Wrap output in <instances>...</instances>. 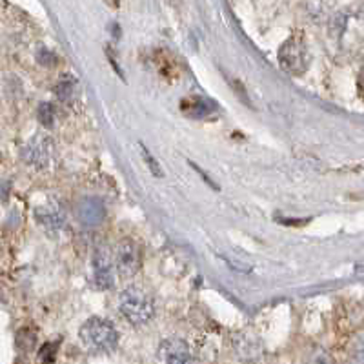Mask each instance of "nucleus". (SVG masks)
<instances>
[{
  "label": "nucleus",
  "mask_w": 364,
  "mask_h": 364,
  "mask_svg": "<svg viewBox=\"0 0 364 364\" xmlns=\"http://www.w3.org/2000/svg\"><path fill=\"white\" fill-rule=\"evenodd\" d=\"M55 117H57V112H55V106L50 102H44L38 108V120H41V124L46 126V128H51L55 122Z\"/></svg>",
  "instance_id": "obj_12"
},
{
  "label": "nucleus",
  "mask_w": 364,
  "mask_h": 364,
  "mask_svg": "<svg viewBox=\"0 0 364 364\" xmlns=\"http://www.w3.org/2000/svg\"><path fill=\"white\" fill-rule=\"evenodd\" d=\"M77 217L86 226H93V224L102 223L104 219V206L100 200L97 199H86L79 204L77 208Z\"/></svg>",
  "instance_id": "obj_9"
},
{
  "label": "nucleus",
  "mask_w": 364,
  "mask_h": 364,
  "mask_svg": "<svg viewBox=\"0 0 364 364\" xmlns=\"http://www.w3.org/2000/svg\"><path fill=\"white\" fill-rule=\"evenodd\" d=\"M35 217H37L38 224L44 228L46 232L50 233L60 232V228L64 226V220H66L63 206L58 203L41 204V206L37 208V211H35Z\"/></svg>",
  "instance_id": "obj_6"
},
{
  "label": "nucleus",
  "mask_w": 364,
  "mask_h": 364,
  "mask_svg": "<svg viewBox=\"0 0 364 364\" xmlns=\"http://www.w3.org/2000/svg\"><path fill=\"white\" fill-rule=\"evenodd\" d=\"M279 66L286 71V73L299 77L310 66V53H308L306 41L301 35H294L290 37L279 50Z\"/></svg>",
  "instance_id": "obj_3"
},
{
  "label": "nucleus",
  "mask_w": 364,
  "mask_h": 364,
  "mask_svg": "<svg viewBox=\"0 0 364 364\" xmlns=\"http://www.w3.org/2000/svg\"><path fill=\"white\" fill-rule=\"evenodd\" d=\"M37 58H38V63H41L42 66H55V64H57V60H58V58L55 57V55L51 53L50 50H46V48H42V50L38 51Z\"/></svg>",
  "instance_id": "obj_16"
},
{
  "label": "nucleus",
  "mask_w": 364,
  "mask_h": 364,
  "mask_svg": "<svg viewBox=\"0 0 364 364\" xmlns=\"http://www.w3.org/2000/svg\"><path fill=\"white\" fill-rule=\"evenodd\" d=\"M357 91H359V97L364 100V68L359 71V77H357Z\"/></svg>",
  "instance_id": "obj_17"
},
{
  "label": "nucleus",
  "mask_w": 364,
  "mask_h": 364,
  "mask_svg": "<svg viewBox=\"0 0 364 364\" xmlns=\"http://www.w3.org/2000/svg\"><path fill=\"white\" fill-rule=\"evenodd\" d=\"M35 341H37V337L28 328H24V330H21L17 333V346L22 348V350H31L35 346Z\"/></svg>",
  "instance_id": "obj_14"
},
{
  "label": "nucleus",
  "mask_w": 364,
  "mask_h": 364,
  "mask_svg": "<svg viewBox=\"0 0 364 364\" xmlns=\"http://www.w3.org/2000/svg\"><path fill=\"white\" fill-rule=\"evenodd\" d=\"M182 112L188 113L193 119H203L213 112V102L203 99V97H191V99L182 102Z\"/></svg>",
  "instance_id": "obj_10"
},
{
  "label": "nucleus",
  "mask_w": 364,
  "mask_h": 364,
  "mask_svg": "<svg viewBox=\"0 0 364 364\" xmlns=\"http://www.w3.org/2000/svg\"><path fill=\"white\" fill-rule=\"evenodd\" d=\"M113 259H115L117 273L122 279H132L141 269V248L132 239L120 240L119 245L113 248Z\"/></svg>",
  "instance_id": "obj_4"
},
{
  "label": "nucleus",
  "mask_w": 364,
  "mask_h": 364,
  "mask_svg": "<svg viewBox=\"0 0 364 364\" xmlns=\"http://www.w3.org/2000/svg\"><path fill=\"white\" fill-rule=\"evenodd\" d=\"M115 269L113 252L109 253L106 248H99V252L95 253V259H93V277H95V282L100 290H109L112 288Z\"/></svg>",
  "instance_id": "obj_5"
},
{
  "label": "nucleus",
  "mask_w": 364,
  "mask_h": 364,
  "mask_svg": "<svg viewBox=\"0 0 364 364\" xmlns=\"http://www.w3.org/2000/svg\"><path fill=\"white\" fill-rule=\"evenodd\" d=\"M51 154V142L42 136V139H33V141L29 142L24 149V157L29 164H37L42 166L48 162Z\"/></svg>",
  "instance_id": "obj_8"
},
{
  "label": "nucleus",
  "mask_w": 364,
  "mask_h": 364,
  "mask_svg": "<svg viewBox=\"0 0 364 364\" xmlns=\"http://www.w3.org/2000/svg\"><path fill=\"white\" fill-rule=\"evenodd\" d=\"M80 343L93 353H109L119 344V333L109 321L100 317L87 318L79 330Z\"/></svg>",
  "instance_id": "obj_1"
},
{
  "label": "nucleus",
  "mask_w": 364,
  "mask_h": 364,
  "mask_svg": "<svg viewBox=\"0 0 364 364\" xmlns=\"http://www.w3.org/2000/svg\"><path fill=\"white\" fill-rule=\"evenodd\" d=\"M119 308L120 314L126 317V321H129L135 326L149 323L155 314L154 299L149 297L144 290L136 288V286H129L120 294Z\"/></svg>",
  "instance_id": "obj_2"
},
{
  "label": "nucleus",
  "mask_w": 364,
  "mask_h": 364,
  "mask_svg": "<svg viewBox=\"0 0 364 364\" xmlns=\"http://www.w3.org/2000/svg\"><path fill=\"white\" fill-rule=\"evenodd\" d=\"M141 154H142V159H144L146 166H148V168H149V171H151V173H154L155 177H159V178L164 177V171L161 170V166H159V162L155 161L154 155L149 154L146 146H141Z\"/></svg>",
  "instance_id": "obj_13"
},
{
  "label": "nucleus",
  "mask_w": 364,
  "mask_h": 364,
  "mask_svg": "<svg viewBox=\"0 0 364 364\" xmlns=\"http://www.w3.org/2000/svg\"><path fill=\"white\" fill-rule=\"evenodd\" d=\"M57 346H58V344H55V343H46L44 346H42L41 353H38L41 360H44V363H51V360L55 359V352H57Z\"/></svg>",
  "instance_id": "obj_15"
},
{
  "label": "nucleus",
  "mask_w": 364,
  "mask_h": 364,
  "mask_svg": "<svg viewBox=\"0 0 364 364\" xmlns=\"http://www.w3.org/2000/svg\"><path fill=\"white\" fill-rule=\"evenodd\" d=\"M55 93H57L58 100H63V102H73L75 95H77V84L75 80L64 79L57 84L55 87Z\"/></svg>",
  "instance_id": "obj_11"
},
{
  "label": "nucleus",
  "mask_w": 364,
  "mask_h": 364,
  "mask_svg": "<svg viewBox=\"0 0 364 364\" xmlns=\"http://www.w3.org/2000/svg\"><path fill=\"white\" fill-rule=\"evenodd\" d=\"M159 359L170 364L193 363L190 346L181 339H166L159 346Z\"/></svg>",
  "instance_id": "obj_7"
}]
</instances>
